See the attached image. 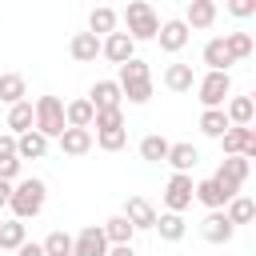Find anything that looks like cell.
Segmentation results:
<instances>
[{
    "instance_id": "1",
    "label": "cell",
    "mask_w": 256,
    "mask_h": 256,
    "mask_svg": "<svg viewBox=\"0 0 256 256\" xmlns=\"http://www.w3.org/2000/svg\"><path fill=\"white\" fill-rule=\"evenodd\" d=\"M44 200H48V184L28 176V180H16L12 184V196H8V208H12V220H36L44 212Z\"/></svg>"
},
{
    "instance_id": "2",
    "label": "cell",
    "mask_w": 256,
    "mask_h": 256,
    "mask_svg": "<svg viewBox=\"0 0 256 256\" xmlns=\"http://www.w3.org/2000/svg\"><path fill=\"white\" fill-rule=\"evenodd\" d=\"M116 84H120V96H124L128 104H148V100H152V68H148L140 56H132L128 64H120Z\"/></svg>"
},
{
    "instance_id": "3",
    "label": "cell",
    "mask_w": 256,
    "mask_h": 256,
    "mask_svg": "<svg viewBox=\"0 0 256 256\" xmlns=\"http://www.w3.org/2000/svg\"><path fill=\"white\" fill-rule=\"evenodd\" d=\"M120 20H124V32H128L132 44L156 40V32H160V16H156V8H152L148 0H132V4L120 12Z\"/></svg>"
},
{
    "instance_id": "4",
    "label": "cell",
    "mask_w": 256,
    "mask_h": 256,
    "mask_svg": "<svg viewBox=\"0 0 256 256\" xmlns=\"http://www.w3.org/2000/svg\"><path fill=\"white\" fill-rule=\"evenodd\" d=\"M32 128L44 136V140H60V132L68 128L64 124V100L60 96H40L32 104Z\"/></svg>"
},
{
    "instance_id": "5",
    "label": "cell",
    "mask_w": 256,
    "mask_h": 256,
    "mask_svg": "<svg viewBox=\"0 0 256 256\" xmlns=\"http://www.w3.org/2000/svg\"><path fill=\"white\" fill-rule=\"evenodd\" d=\"M196 92H200L204 108H224V100L232 96V76L228 72H204L196 80Z\"/></svg>"
},
{
    "instance_id": "6",
    "label": "cell",
    "mask_w": 256,
    "mask_h": 256,
    "mask_svg": "<svg viewBox=\"0 0 256 256\" xmlns=\"http://www.w3.org/2000/svg\"><path fill=\"white\" fill-rule=\"evenodd\" d=\"M248 168H252V164H248L244 156H224L212 180H216V184H220V192L232 200V196H240V184L248 180Z\"/></svg>"
},
{
    "instance_id": "7",
    "label": "cell",
    "mask_w": 256,
    "mask_h": 256,
    "mask_svg": "<svg viewBox=\"0 0 256 256\" xmlns=\"http://www.w3.org/2000/svg\"><path fill=\"white\" fill-rule=\"evenodd\" d=\"M192 184L196 180L188 172H172L168 184H164V208L176 212V216H184V208H192Z\"/></svg>"
},
{
    "instance_id": "8",
    "label": "cell",
    "mask_w": 256,
    "mask_h": 256,
    "mask_svg": "<svg viewBox=\"0 0 256 256\" xmlns=\"http://www.w3.org/2000/svg\"><path fill=\"white\" fill-rule=\"evenodd\" d=\"M220 144H224V156H244L248 164L256 160V132L252 128H228L220 136Z\"/></svg>"
},
{
    "instance_id": "9",
    "label": "cell",
    "mask_w": 256,
    "mask_h": 256,
    "mask_svg": "<svg viewBox=\"0 0 256 256\" xmlns=\"http://www.w3.org/2000/svg\"><path fill=\"white\" fill-rule=\"evenodd\" d=\"M72 256H108V240H104L100 224H88L72 236Z\"/></svg>"
},
{
    "instance_id": "10",
    "label": "cell",
    "mask_w": 256,
    "mask_h": 256,
    "mask_svg": "<svg viewBox=\"0 0 256 256\" xmlns=\"http://www.w3.org/2000/svg\"><path fill=\"white\" fill-rule=\"evenodd\" d=\"M188 40H192V32H188V24H184V20H160V32H156L160 52H172V56H176Z\"/></svg>"
},
{
    "instance_id": "11",
    "label": "cell",
    "mask_w": 256,
    "mask_h": 256,
    "mask_svg": "<svg viewBox=\"0 0 256 256\" xmlns=\"http://www.w3.org/2000/svg\"><path fill=\"white\" fill-rule=\"evenodd\" d=\"M100 56H104V60H112V64L120 68V64H128V60L136 56V44L128 40V32H112V36H104V40H100Z\"/></svg>"
},
{
    "instance_id": "12",
    "label": "cell",
    "mask_w": 256,
    "mask_h": 256,
    "mask_svg": "<svg viewBox=\"0 0 256 256\" xmlns=\"http://www.w3.org/2000/svg\"><path fill=\"white\" fill-rule=\"evenodd\" d=\"M120 216H124L136 232H144V228H152V224H156V208H152V200H144V196H128Z\"/></svg>"
},
{
    "instance_id": "13",
    "label": "cell",
    "mask_w": 256,
    "mask_h": 256,
    "mask_svg": "<svg viewBox=\"0 0 256 256\" xmlns=\"http://www.w3.org/2000/svg\"><path fill=\"white\" fill-rule=\"evenodd\" d=\"M84 100H88L96 112H104V108H120V104H124V96H120V84H116V80H96V84H92V92H88Z\"/></svg>"
},
{
    "instance_id": "14",
    "label": "cell",
    "mask_w": 256,
    "mask_h": 256,
    "mask_svg": "<svg viewBox=\"0 0 256 256\" xmlns=\"http://www.w3.org/2000/svg\"><path fill=\"white\" fill-rule=\"evenodd\" d=\"M200 236H204L208 244H228V240L236 236V228L228 224V216H224V212H208V216L200 220Z\"/></svg>"
},
{
    "instance_id": "15",
    "label": "cell",
    "mask_w": 256,
    "mask_h": 256,
    "mask_svg": "<svg viewBox=\"0 0 256 256\" xmlns=\"http://www.w3.org/2000/svg\"><path fill=\"white\" fill-rule=\"evenodd\" d=\"M164 164H172V172H188V176H192V168L200 164V152H196V144H188V140H176V144L168 148Z\"/></svg>"
},
{
    "instance_id": "16",
    "label": "cell",
    "mask_w": 256,
    "mask_h": 256,
    "mask_svg": "<svg viewBox=\"0 0 256 256\" xmlns=\"http://www.w3.org/2000/svg\"><path fill=\"white\" fill-rule=\"evenodd\" d=\"M184 24H188V32L192 28H212L216 24V0H188Z\"/></svg>"
},
{
    "instance_id": "17",
    "label": "cell",
    "mask_w": 256,
    "mask_h": 256,
    "mask_svg": "<svg viewBox=\"0 0 256 256\" xmlns=\"http://www.w3.org/2000/svg\"><path fill=\"white\" fill-rule=\"evenodd\" d=\"M68 56H72L76 64H92V60L100 56V36H92V32H76V36L68 40Z\"/></svg>"
},
{
    "instance_id": "18",
    "label": "cell",
    "mask_w": 256,
    "mask_h": 256,
    "mask_svg": "<svg viewBox=\"0 0 256 256\" xmlns=\"http://www.w3.org/2000/svg\"><path fill=\"white\" fill-rule=\"evenodd\" d=\"M60 152L64 156H88L92 152V128H64L60 132Z\"/></svg>"
},
{
    "instance_id": "19",
    "label": "cell",
    "mask_w": 256,
    "mask_h": 256,
    "mask_svg": "<svg viewBox=\"0 0 256 256\" xmlns=\"http://www.w3.org/2000/svg\"><path fill=\"white\" fill-rule=\"evenodd\" d=\"M224 104H228V108H224V116H228V124H232V128H248V124H252V116H256L252 96H228Z\"/></svg>"
},
{
    "instance_id": "20",
    "label": "cell",
    "mask_w": 256,
    "mask_h": 256,
    "mask_svg": "<svg viewBox=\"0 0 256 256\" xmlns=\"http://www.w3.org/2000/svg\"><path fill=\"white\" fill-rule=\"evenodd\" d=\"M192 200H200V204H204L208 212H220V208L228 204V196L220 192V184H216L212 176H208V180H196V184H192Z\"/></svg>"
},
{
    "instance_id": "21",
    "label": "cell",
    "mask_w": 256,
    "mask_h": 256,
    "mask_svg": "<svg viewBox=\"0 0 256 256\" xmlns=\"http://www.w3.org/2000/svg\"><path fill=\"white\" fill-rule=\"evenodd\" d=\"M220 212L228 216L232 228H240V224H252V220H256V200H252V196H232Z\"/></svg>"
},
{
    "instance_id": "22",
    "label": "cell",
    "mask_w": 256,
    "mask_h": 256,
    "mask_svg": "<svg viewBox=\"0 0 256 256\" xmlns=\"http://www.w3.org/2000/svg\"><path fill=\"white\" fill-rule=\"evenodd\" d=\"M28 244V224H20V220H0V252L8 256V252H20Z\"/></svg>"
},
{
    "instance_id": "23",
    "label": "cell",
    "mask_w": 256,
    "mask_h": 256,
    "mask_svg": "<svg viewBox=\"0 0 256 256\" xmlns=\"http://www.w3.org/2000/svg\"><path fill=\"white\" fill-rule=\"evenodd\" d=\"M116 24H120V12L116 8H108V4H100V8H92V16H88V32L92 36H112L116 32Z\"/></svg>"
},
{
    "instance_id": "24",
    "label": "cell",
    "mask_w": 256,
    "mask_h": 256,
    "mask_svg": "<svg viewBox=\"0 0 256 256\" xmlns=\"http://www.w3.org/2000/svg\"><path fill=\"white\" fill-rule=\"evenodd\" d=\"M200 60L208 64V72H228V68H232V56H228V48H224V36H212V40L204 44Z\"/></svg>"
},
{
    "instance_id": "25",
    "label": "cell",
    "mask_w": 256,
    "mask_h": 256,
    "mask_svg": "<svg viewBox=\"0 0 256 256\" xmlns=\"http://www.w3.org/2000/svg\"><path fill=\"white\" fill-rule=\"evenodd\" d=\"M164 88H168V92H192V88H196L192 64H168V68H164Z\"/></svg>"
},
{
    "instance_id": "26",
    "label": "cell",
    "mask_w": 256,
    "mask_h": 256,
    "mask_svg": "<svg viewBox=\"0 0 256 256\" xmlns=\"http://www.w3.org/2000/svg\"><path fill=\"white\" fill-rule=\"evenodd\" d=\"M16 156H20V164H24V160H40V156H48V140L32 128V132L16 136Z\"/></svg>"
},
{
    "instance_id": "27",
    "label": "cell",
    "mask_w": 256,
    "mask_h": 256,
    "mask_svg": "<svg viewBox=\"0 0 256 256\" xmlns=\"http://www.w3.org/2000/svg\"><path fill=\"white\" fill-rule=\"evenodd\" d=\"M152 228H156V232H160V240H168V244L184 240V232H188L184 216H176V212H156V224H152Z\"/></svg>"
},
{
    "instance_id": "28",
    "label": "cell",
    "mask_w": 256,
    "mask_h": 256,
    "mask_svg": "<svg viewBox=\"0 0 256 256\" xmlns=\"http://www.w3.org/2000/svg\"><path fill=\"white\" fill-rule=\"evenodd\" d=\"M92 116H96V108H92L84 96L64 104V124H68V128H92Z\"/></svg>"
},
{
    "instance_id": "29",
    "label": "cell",
    "mask_w": 256,
    "mask_h": 256,
    "mask_svg": "<svg viewBox=\"0 0 256 256\" xmlns=\"http://www.w3.org/2000/svg\"><path fill=\"white\" fill-rule=\"evenodd\" d=\"M28 96V84H24V76L20 72H0V100L12 108V104H20Z\"/></svg>"
},
{
    "instance_id": "30",
    "label": "cell",
    "mask_w": 256,
    "mask_h": 256,
    "mask_svg": "<svg viewBox=\"0 0 256 256\" xmlns=\"http://www.w3.org/2000/svg\"><path fill=\"white\" fill-rule=\"evenodd\" d=\"M24 132H32V100L8 108V136H24Z\"/></svg>"
},
{
    "instance_id": "31",
    "label": "cell",
    "mask_w": 256,
    "mask_h": 256,
    "mask_svg": "<svg viewBox=\"0 0 256 256\" xmlns=\"http://www.w3.org/2000/svg\"><path fill=\"white\" fill-rule=\"evenodd\" d=\"M228 128H232V124H228L224 108H204V112H200V132H204L208 140H220Z\"/></svg>"
},
{
    "instance_id": "32",
    "label": "cell",
    "mask_w": 256,
    "mask_h": 256,
    "mask_svg": "<svg viewBox=\"0 0 256 256\" xmlns=\"http://www.w3.org/2000/svg\"><path fill=\"white\" fill-rule=\"evenodd\" d=\"M168 148H172V140H164L160 132H148V136L140 140V160H148V164H164Z\"/></svg>"
},
{
    "instance_id": "33",
    "label": "cell",
    "mask_w": 256,
    "mask_h": 256,
    "mask_svg": "<svg viewBox=\"0 0 256 256\" xmlns=\"http://www.w3.org/2000/svg\"><path fill=\"white\" fill-rule=\"evenodd\" d=\"M100 232H104L108 248H112V244H132V236H136V228H132L124 216H112V220H104V224H100Z\"/></svg>"
},
{
    "instance_id": "34",
    "label": "cell",
    "mask_w": 256,
    "mask_h": 256,
    "mask_svg": "<svg viewBox=\"0 0 256 256\" xmlns=\"http://www.w3.org/2000/svg\"><path fill=\"white\" fill-rule=\"evenodd\" d=\"M224 48H228L232 64H240V60H248V56H252L256 40H252V32H228V36H224Z\"/></svg>"
},
{
    "instance_id": "35",
    "label": "cell",
    "mask_w": 256,
    "mask_h": 256,
    "mask_svg": "<svg viewBox=\"0 0 256 256\" xmlns=\"http://www.w3.org/2000/svg\"><path fill=\"white\" fill-rule=\"evenodd\" d=\"M44 256H72V236L64 232V228H56V232H48L44 236Z\"/></svg>"
},
{
    "instance_id": "36",
    "label": "cell",
    "mask_w": 256,
    "mask_h": 256,
    "mask_svg": "<svg viewBox=\"0 0 256 256\" xmlns=\"http://www.w3.org/2000/svg\"><path fill=\"white\" fill-rule=\"evenodd\" d=\"M92 124H96V132L124 128V108H104V112H96V116H92Z\"/></svg>"
},
{
    "instance_id": "37",
    "label": "cell",
    "mask_w": 256,
    "mask_h": 256,
    "mask_svg": "<svg viewBox=\"0 0 256 256\" xmlns=\"http://www.w3.org/2000/svg\"><path fill=\"white\" fill-rule=\"evenodd\" d=\"M128 144V128H112V132H96V148L104 152H120Z\"/></svg>"
},
{
    "instance_id": "38",
    "label": "cell",
    "mask_w": 256,
    "mask_h": 256,
    "mask_svg": "<svg viewBox=\"0 0 256 256\" xmlns=\"http://www.w3.org/2000/svg\"><path fill=\"white\" fill-rule=\"evenodd\" d=\"M228 12H232L236 20H248V16L256 12V0H232V4H228Z\"/></svg>"
},
{
    "instance_id": "39",
    "label": "cell",
    "mask_w": 256,
    "mask_h": 256,
    "mask_svg": "<svg viewBox=\"0 0 256 256\" xmlns=\"http://www.w3.org/2000/svg\"><path fill=\"white\" fill-rule=\"evenodd\" d=\"M4 160H20L16 156V136H8V132H0V164Z\"/></svg>"
},
{
    "instance_id": "40",
    "label": "cell",
    "mask_w": 256,
    "mask_h": 256,
    "mask_svg": "<svg viewBox=\"0 0 256 256\" xmlns=\"http://www.w3.org/2000/svg\"><path fill=\"white\" fill-rule=\"evenodd\" d=\"M108 256H136V248H132V244H112Z\"/></svg>"
},
{
    "instance_id": "41",
    "label": "cell",
    "mask_w": 256,
    "mask_h": 256,
    "mask_svg": "<svg viewBox=\"0 0 256 256\" xmlns=\"http://www.w3.org/2000/svg\"><path fill=\"white\" fill-rule=\"evenodd\" d=\"M8 196H12V184L0 180V208H8Z\"/></svg>"
},
{
    "instance_id": "42",
    "label": "cell",
    "mask_w": 256,
    "mask_h": 256,
    "mask_svg": "<svg viewBox=\"0 0 256 256\" xmlns=\"http://www.w3.org/2000/svg\"><path fill=\"white\" fill-rule=\"evenodd\" d=\"M16 256H44V248H40V244H24Z\"/></svg>"
},
{
    "instance_id": "43",
    "label": "cell",
    "mask_w": 256,
    "mask_h": 256,
    "mask_svg": "<svg viewBox=\"0 0 256 256\" xmlns=\"http://www.w3.org/2000/svg\"><path fill=\"white\" fill-rule=\"evenodd\" d=\"M0 256H4V252H0Z\"/></svg>"
}]
</instances>
